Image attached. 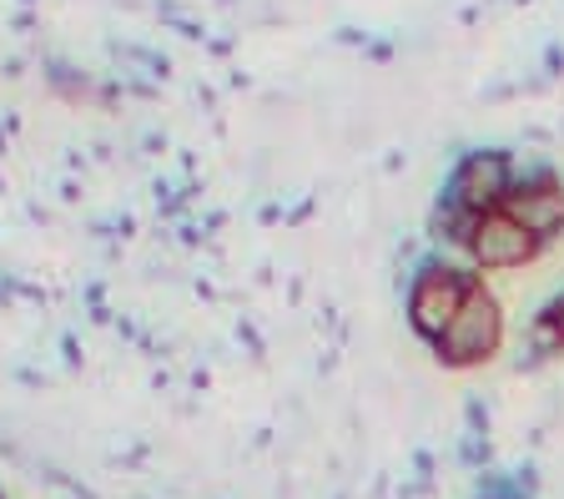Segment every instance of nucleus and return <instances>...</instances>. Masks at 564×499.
<instances>
[{
	"mask_svg": "<svg viewBox=\"0 0 564 499\" xmlns=\"http://www.w3.org/2000/svg\"><path fill=\"white\" fill-rule=\"evenodd\" d=\"M505 213L514 217L540 248H550V242H560V232H564V187L554 182V187L514 192V197L505 203Z\"/></svg>",
	"mask_w": 564,
	"mask_h": 499,
	"instance_id": "5",
	"label": "nucleus"
},
{
	"mask_svg": "<svg viewBox=\"0 0 564 499\" xmlns=\"http://www.w3.org/2000/svg\"><path fill=\"white\" fill-rule=\"evenodd\" d=\"M514 192V156L509 152H494V147H474L454 162L448 172V187H444V203L464 207V213L484 217V213H499Z\"/></svg>",
	"mask_w": 564,
	"mask_h": 499,
	"instance_id": "3",
	"label": "nucleus"
},
{
	"mask_svg": "<svg viewBox=\"0 0 564 499\" xmlns=\"http://www.w3.org/2000/svg\"><path fill=\"white\" fill-rule=\"evenodd\" d=\"M464 252H469V262L479 268V273H514V268H524V262L540 258L544 248L529 238L505 207H499V213L479 217V227H474V238H469V248Z\"/></svg>",
	"mask_w": 564,
	"mask_h": 499,
	"instance_id": "4",
	"label": "nucleus"
},
{
	"mask_svg": "<svg viewBox=\"0 0 564 499\" xmlns=\"http://www.w3.org/2000/svg\"><path fill=\"white\" fill-rule=\"evenodd\" d=\"M499 344H505V303L479 283L469 303L458 308V318L448 323V333L434 344V358L444 369H479L499 354Z\"/></svg>",
	"mask_w": 564,
	"mask_h": 499,
	"instance_id": "2",
	"label": "nucleus"
},
{
	"mask_svg": "<svg viewBox=\"0 0 564 499\" xmlns=\"http://www.w3.org/2000/svg\"><path fill=\"white\" fill-rule=\"evenodd\" d=\"M474 288H479V278L454 268V262H423L409 278V297H403V318H409L413 338L434 348L448 333V323L458 318V308L469 303Z\"/></svg>",
	"mask_w": 564,
	"mask_h": 499,
	"instance_id": "1",
	"label": "nucleus"
},
{
	"mask_svg": "<svg viewBox=\"0 0 564 499\" xmlns=\"http://www.w3.org/2000/svg\"><path fill=\"white\" fill-rule=\"evenodd\" d=\"M474 227H479V217L474 213H464V207H454V203H438L434 217H429V238L454 242V248H469Z\"/></svg>",
	"mask_w": 564,
	"mask_h": 499,
	"instance_id": "6",
	"label": "nucleus"
}]
</instances>
